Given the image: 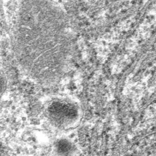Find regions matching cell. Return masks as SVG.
I'll return each instance as SVG.
<instances>
[{
  "label": "cell",
  "instance_id": "2",
  "mask_svg": "<svg viewBox=\"0 0 156 156\" xmlns=\"http://www.w3.org/2000/svg\"><path fill=\"white\" fill-rule=\"evenodd\" d=\"M53 150L58 156H75L78 152L76 143L71 139L64 137L55 140Z\"/></svg>",
  "mask_w": 156,
  "mask_h": 156
},
{
  "label": "cell",
  "instance_id": "1",
  "mask_svg": "<svg viewBox=\"0 0 156 156\" xmlns=\"http://www.w3.org/2000/svg\"><path fill=\"white\" fill-rule=\"evenodd\" d=\"M44 113L49 123L55 128L67 130L80 123L82 111L79 104L70 98H52L44 107Z\"/></svg>",
  "mask_w": 156,
  "mask_h": 156
}]
</instances>
